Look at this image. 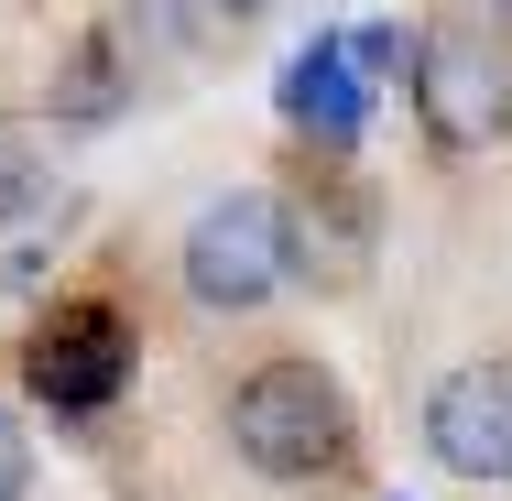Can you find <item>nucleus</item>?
<instances>
[{
	"label": "nucleus",
	"mask_w": 512,
	"mask_h": 501,
	"mask_svg": "<svg viewBox=\"0 0 512 501\" xmlns=\"http://www.w3.org/2000/svg\"><path fill=\"white\" fill-rule=\"evenodd\" d=\"M22 382H33V403H55V414L120 403V382H131V327H120V305H55V316L33 327V349H22Z\"/></svg>",
	"instance_id": "20e7f679"
},
{
	"label": "nucleus",
	"mask_w": 512,
	"mask_h": 501,
	"mask_svg": "<svg viewBox=\"0 0 512 501\" xmlns=\"http://www.w3.org/2000/svg\"><path fill=\"white\" fill-rule=\"evenodd\" d=\"M175 273H186V295L207 316H251V305H273L295 284V240H284V207L262 197V186H229V197H207L186 218V251H175Z\"/></svg>",
	"instance_id": "f03ea898"
},
{
	"label": "nucleus",
	"mask_w": 512,
	"mask_h": 501,
	"mask_svg": "<svg viewBox=\"0 0 512 501\" xmlns=\"http://www.w3.org/2000/svg\"><path fill=\"white\" fill-rule=\"evenodd\" d=\"M425 458L458 480H512V360H458L425 393Z\"/></svg>",
	"instance_id": "39448f33"
},
{
	"label": "nucleus",
	"mask_w": 512,
	"mask_h": 501,
	"mask_svg": "<svg viewBox=\"0 0 512 501\" xmlns=\"http://www.w3.org/2000/svg\"><path fill=\"white\" fill-rule=\"evenodd\" d=\"M273 99H284V131H306V142H360L382 88L349 66V33H316V44H295V55H284Z\"/></svg>",
	"instance_id": "423d86ee"
},
{
	"label": "nucleus",
	"mask_w": 512,
	"mask_h": 501,
	"mask_svg": "<svg viewBox=\"0 0 512 501\" xmlns=\"http://www.w3.org/2000/svg\"><path fill=\"white\" fill-rule=\"evenodd\" d=\"M33 491V447H22V414L0 403V501H22Z\"/></svg>",
	"instance_id": "9d476101"
},
{
	"label": "nucleus",
	"mask_w": 512,
	"mask_h": 501,
	"mask_svg": "<svg viewBox=\"0 0 512 501\" xmlns=\"http://www.w3.org/2000/svg\"><path fill=\"white\" fill-rule=\"evenodd\" d=\"M44 197H55V164H44V142H33L22 120H0V218H33Z\"/></svg>",
	"instance_id": "6e6552de"
},
{
	"label": "nucleus",
	"mask_w": 512,
	"mask_h": 501,
	"mask_svg": "<svg viewBox=\"0 0 512 501\" xmlns=\"http://www.w3.org/2000/svg\"><path fill=\"white\" fill-rule=\"evenodd\" d=\"M502 11H512V0H502Z\"/></svg>",
	"instance_id": "f8f14e48"
},
{
	"label": "nucleus",
	"mask_w": 512,
	"mask_h": 501,
	"mask_svg": "<svg viewBox=\"0 0 512 501\" xmlns=\"http://www.w3.org/2000/svg\"><path fill=\"white\" fill-rule=\"evenodd\" d=\"M55 109H66V120H109V109H120V44H109V33H88V44H77V66H66Z\"/></svg>",
	"instance_id": "0eeeda50"
},
{
	"label": "nucleus",
	"mask_w": 512,
	"mask_h": 501,
	"mask_svg": "<svg viewBox=\"0 0 512 501\" xmlns=\"http://www.w3.org/2000/svg\"><path fill=\"white\" fill-rule=\"evenodd\" d=\"M207 11H218V22H251V11H262V0H207Z\"/></svg>",
	"instance_id": "9b49d317"
},
{
	"label": "nucleus",
	"mask_w": 512,
	"mask_h": 501,
	"mask_svg": "<svg viewBox=\"0 0 512 501\" xmlns=\"http://www.w3.org/2000/svg\"><path fill=\"white\" fill-rule=\"evenodd\" d=\"M229 447H240L262 480H327V469H349L360 425H349V393H338L316 360H262V371L229 393Z\"/></svg>",
	"instance_id": "f257e3e1"
},
{
	"label": "nucleus",
	"mask_w": 512,
	"mask_h": 501,
	"mask_svg": "<svg viewBox=\"0 0 512 501\" xmlns=\"http://www.w3.org/2000/svg\"><path fill=\"white\" fill-rule=\"evenodd\" d=\"M414 120H425V142H447V153H480V142L512 131V44L491 22H436V33H414Z\"/></svg>",
	"instance_id": "7ed1b4c3"
},
{
	"label": "nucleus",
	"mask_w": 512,
	"mask_h": 501,
	"mask_svg": "<svg viewBox=\"0 0 512 501\" xmlns=\"http://www.w3.org/2000/svg\"><path fill=\"white\" fill-rule=\"evenodd\" d=\"M349 66H360V77H371V88H382V77H393V66H414V44H404V22H360V33H349Z\"/></svg>",
	"instance_id": "1a4fd4ad"
}]
</instances>
